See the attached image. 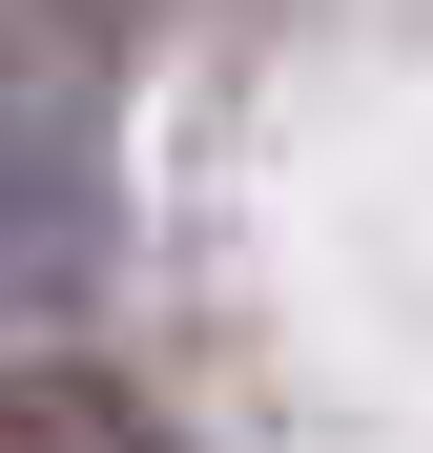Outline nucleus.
<instances>
[{
  "label": "nucleus",
  "instance_id": "f257e3e1",
  "mask_svg": "<svg viewBox=\"0 0 433 453\" xmlns=\"http://www.w3.org/2000/svg\"><path fill=\"white\" fill-rule=\"evenodd\" d=\"M124 268V165H104V104L83 83H0V330L83 310Z\"/></svg>",
  "mask_w": 433,
  "mask_h": 453
},
{
  "label": "nucleus",
  "instance_id": "f03ea898",
  "mask_svg": "<svg viewBox=\"0 0 433 453\" xmlns=\"http://www.w3.org/2000/svg\"><path fill=\"white\" fill-rule=\"evenodd\" d=\"M0 453H144L124 371H0Z\"/></svg>",
  "mask_w": 433,
  "mask_h": 453
}]
</instances>
